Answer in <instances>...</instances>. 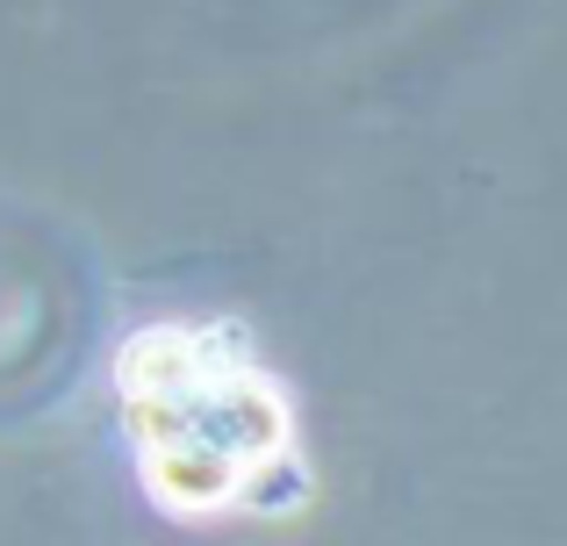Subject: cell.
Instances as JSON below:
<instances>
[]
</instances>
